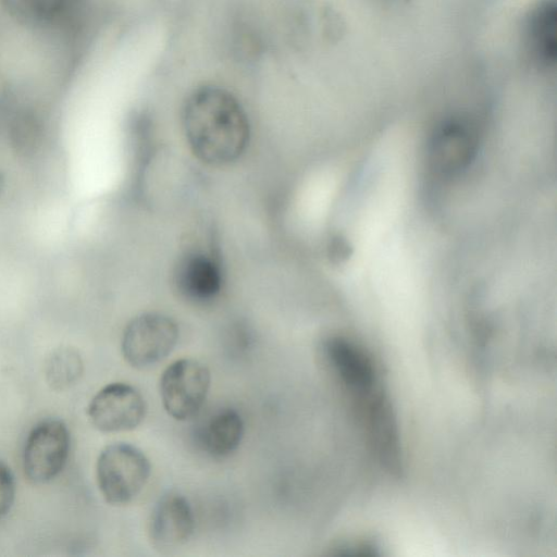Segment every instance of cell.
Instances as JSON below:
<instances>
[{"instance_id":"cell-1","label":"cell","mask_w":557,"mask_h":557,"mask_svg":"<svg viewBox=\"0 0 557 557\" xmlns=\"http://www.w3.org/2000/svg\"><path fill=\"white\" fill-rule=\"evenodd\" d=\"M181 122L190 150L209 165L235 162L249 143L248 113L234 90L219 81L200 82L187 92Z\"/></svg>"},{"instance_id":"cell-2","label":"cell","mask_w":557,"mask_h":557,"mask_svg":"<svg viewBox=\"0 0 557 557\" xmlns=\"http://www.w3.org/2000/svg\"><path fill=\"white\" fill-rule=\"evenodd\" d=\"M150 472L151 466L146 455L127 443L106 446L96 463L98 487L111 505L132 502L147 484Z\"/></svg>"},{"instance_id":"cell-3","label":"cell","mask_w":557,"mask_h":557,"mask_svg":"<svg viewBox=\"0 0 557 557\" xmlns=\"http://www.w3.org/2000/svg\"><path fill=\"white\" fill-rule=\"evenodd\" d=\"M178 339L176 322L158 312L141 313L132 319L122 336V354L127 363L145 369L166 358Z\"/></svg>"},{"instance_id":"cell-4","label":"cell","mask_w":557,"mask_h":557,"mask_svg":"<svg viewBox=\"0 0 557 557\" xmlns=\"http://www.w3.org/2000/svg\"><path fill=\"white\" fill-rule=\"evenodd\" d=\"M210 382V371L202 362L190 358L174 361L160 379L165 411L180 421L194 417L206 400Z\"/></svg>"},{"instance_id":"cell-5","label":"cell","mask_w":557,"mask_h":557,"mask_svg":"<svg viewBox=\"0 0 557 557\" xmlns=\"http://www.w3.org/2000/svg\"><path fill=\"white\" fill-rule=\"evenodd\" d=\"M70 446V432L61 420L47 419L36 424L23 450L25 476L35 484L53 480L66 463Z\"/></svg>"},{"instance_id":"cell-6","label":"cell","mask_w":557,"mask_h":557,"mask_svg":"<svg viewBox=\"0 0 557 557\" xmlns=\"http://www.w3.org/2000/svg\"><path fill=\"white\" fill-rule=\"evenodd\" d=\"M87 411L92 425L101 432L129 431L144 420L146 403L137 388L117 382L102 387Z\"/></svg>"},{"instance_id":"cell-7","label":"cell","mask_w":557,"mask_h":557,"mask_svg":"<svg viewBox=\"0 0 557 557\" xmlns=\"http://www.w3.org/2000/svg\"><path fill=\"white\" fill-rule=\"evenodd\" d=\"M178 294L185 299L203 304L221 292L223 274L214 257L203 251H188L180 258L173 276Z\"/></svg>"},{"instance_id":"cell-8","label":"cell","mask_w":557,"mask_h":557,"mask_svg":"<svg viewBox=\"0 0 557 557\" xmlns=\"http://www.w3.org/2000/svg\"><path fill=\"white\" fill-rule=\"evenodd\" d=\"M195 518L188 500L178 493L163 495L153 508L149 533L159 548H176L194 533Z\"/></svg>"},{"instance_id":"cell-9","label":"cell","mask_w":557,"mask_h":557,"mask_svg":"<svg viewBox=\"0 0 557 557\" xmlns=\"http://www.w3.org/2000/svg\"><path fill=\"white\" fill-rule=\"evenodd\" d=\"M474 151V134L466 122L451 121L443 125L433 144L435 169L454 174L463 168Z\"/></svg>"},{"instance_id":"cell-10","label":"cell","mask_w":557,"mask_h":557,"mask_svg":"<svg viewBox=\"0 0 557 557\" xmlns=\"http://www.w3.org/2000/svg\"><path fill=\"white\" fill-rule=\"evenodd\" d=\"M244 421L232 409L213 416L201 430L200 442L207 453L213 457H225L233 453L244 436Z\"/></svg>"},{"instance_id":"cell-11","label":"cell","mask_w":557,"mask_h":557,"mask_svg":"<svg viewBox=\"0 0 557 557\" xmlns=\"http://www.w3.org/2000/svg\"><path fill=\"white\" fill-rule=\"evenodd\" d=\"M83 373V361L74 348L54 350L46 363V377L54 389H65L75 384Z\"/></svg>"},{"instance_id":"cell-12","label":"cell","mask_w":557,"mask_h":557,"mask_svg":"<svg viewBox=\"0 0 557 557\" xmlns=\"http://www.w3.org/2000/svg\"><path fill=\"white\" fill-rule=\"evenodd\" d=\"M10 13L20 20L45 23L57 17L66 0H2Z\"/></svg>"},{"instance_id":"cell-13","label":"cell","mask_w":557,"mask_h":557,"mask_svg":"<svg viewBox=\"0 0 557 557\" xmlns=\"http://www.w3.org/2000/svg\"><path fill=\"white\" fill-rule=\"evenodd\" d=\"M12 144L15 149L24 154L37 150L41 141V132L36 121L22 116L16 120L11 129Z\"/></svg>"},{"instance_id":"cell-14","label":"cell","mask_w":557,"mask_h":557,"mask_svg":"<svg viewBox=\"0 0 557 557\" xmlns=\"http://www.w3.org/2000/svg\"><path fill=\"white\" fill-rule=\"evenodd\" d=\"M15 497V482L10 468L0 460V519L8 515Z\"/></svg>"},{"instance_id":"cell-15","label":"cell","mask_w":557,"mask_h":557,"mask_svg":"<svg viewBox=\"0 0 557 557\" xmlns=\"http://www.w3.org/2000/svg\"><path fill=\"white\" fill-rule=\"evenodd\" d=\"M4 185H5L4 174H3L2 170L0 169V196L3 193Z\"/></svg>"}]
</instances>
